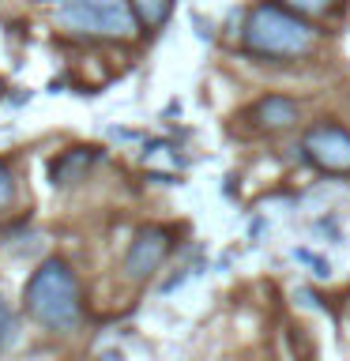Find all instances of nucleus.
I'll list each match as a JSON object with an SVG mask.
<instances>
[{
	"instance_id": "obj_8",
	"label": "nucleus",
	"mask_w": 350,
	"mask_h": 361,
	"mask_svg": "<svg viewBox=\"0 0 350 361\" xmlns=\"http://www.w3.org/2000/svg\"><path fill=\"white\" fill-rule=\"evenodd\" d=\"M132 8H135V16H140L143 27L155 30V27H162V23H166L169 8H174V0H132Z\"/></svg>"
},
{
	"instance_id": "obj_1",
	"label": "nucleus",
	"mask_w": 350,
	"mask_h": 361,
	"mask_svg": "<svg viewBox=\"0 0 350 361\" xmlns=\"http://www.w3.org/2000/svg\"><path fill=\"white\" fill-rule=\"evenodd\" d=\"M27 312L53 335H68L83 324V293H79V279L64 259H45V264L30 275L27 282Z\"/></svg>"
},
{
	"instance_id": "obj_7",
	"label": "nucleus",
	"mask_w": 350,
	"mask_h": 361,
	"mask_svg": "<svg viewBox=\"0 0 350 361\" xmlns=\"http://www.w3.org/2000/svg\"><path fill=\"white\" fill-rule=\"evenodd\" d=\"M95 158H98V154L90 151V147H76V151H64V154L53 162V180H56V185H72V180H79L90 166H95Z\"/></svg>"
},
{
	"instance_id": "obj_4",
	"label": "nucleus",
	"mask_w": 350,
	"mask_h": 361,
	"mask_svg": "<svg viewBox=\"0 0 350 361\" xmlns=\"http://www.w3.org/2000/svg\"><path fill=\"white\" fill-rule=\"evenodd\" d=\"M301 151L324 173H350V128L343 124H313L301 140Z\"/></svg>"
},
{
	"instance_id": "obj_11",
	"label": "nucleus",
	"mask_w": 350,
	"mask_h": 361,
	"mask_svg": "<svg viewBox=\"0 0 350 361\" xmlns=\"http://www.w3.org/2000/svg\"><path fill=\"white\" fill-rule=\"evenodd\" d=\"M11 335H16V312H11V309H8V301L0 298V346H4Z\"/></svg>"
},
{
	"instance_id": "obj_2",
	"label": "nucleus",
	"mask_w": 350,
	"mask_h": 361,
	"mask_svg": "<svg viewBox=\"0 0 350 361\" xmlns=\"http://www.w3.org/2000/svg\"><path fill=\"white\" fill-rule=\"evenodd\" d=\"M316 45L313 23L298 11L275 4H260L245 19V49L264 61H301Z\"/></svg>"
},
{
	"instance_id": "obj_6",
	"label": "nucleus",
	"mask_w": 350,
	"mask_h": 361,
	"mask_svg": "<svg viewBox=\"0 0 350 361\" xmlns=\"http://www.w3.org/2000/svg\"><path fill=\"white\" fill-rule=\"evenodd\" d=\"M248 117H253V124L260 132H282V128H290V124H298V102L286 98V94H267V98L256 102Z\"/></svg>"
},
{
	"instance_id": "obj_10",
	"label": "nucleus",
	"mask_w": 350,
	"mask_h": 361,
	"mask_svg": "<svg viewBox=\"0 0 350 361\" xmlns=\"http://www.w3.org/2000/svg\"><path fill=\"white\" fill-rule=\"evenodd\" d=\"M11 203H16V173L8 162H0V214H8Z\"/></svg>"
},
{
	"instance_id": "obj_3",
	"label": "nucleus",
	"mask_w": 350,
	"mask_h": 361,
	"mask_svg": "<svg viewBox=\"0 0 350 361\" xmlns=\"http://www.w3.org/2000/svg\"><path fill=\"white\" fill-rule=\"evenodd\" d=\"M53 19L76 38L102 42H124L140 27L132 0H53Z\"/></svg>"
},
{
	"instance_id": "obj_12",
	"label": "nucleus",
	"mask_w": 350,
	"mask_h": 361,
	"mask_svg": "<svg viewBox=\"0 0 350 361\" xmlns=\"http://www.w3.org/2000/svg\"><path fill=\"white\" fill-rule=\"evenodd\" d=\"M0 94H4V83H0Z\"/></svg>"
},
{
	"instance_id": "obj_9",
	"label": "nucleus",
	"mask_w": 350,
	"mask_h": 361,
	"mask_svg": "<svg viewBox=\"0 0 350 361\" xmlns=\"http://www.w3.org/2000/svg\"><path fill=\"white\" fill-rule=\"evenodd\" d=\"M282 8H290V11H298V16L305 19H316V16H327V11H335L339 0H279Z\"/></svg>"
},
{
	"instance_id": "obj_5",
	"label": "nucleus",
	"mask_w": 350,
	"mask_h": 361,
	"mask_svg": "<svg viewBox=\"0 0 350 361\" xmlns=\"http://www.w3.org/2000/svg\"><path fill=\"white\" fill-rule=\"evenodd\" d=\"M166 256H169V233L162 226H143V230L132 237L128 256H124V275L132 282H147L158 267H162Z\"/></svg>"
}]
</instances>
